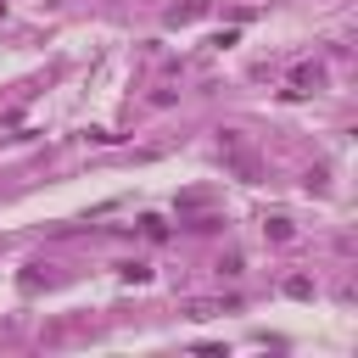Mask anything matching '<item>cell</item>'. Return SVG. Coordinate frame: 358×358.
<instances>
[]
</instances>
